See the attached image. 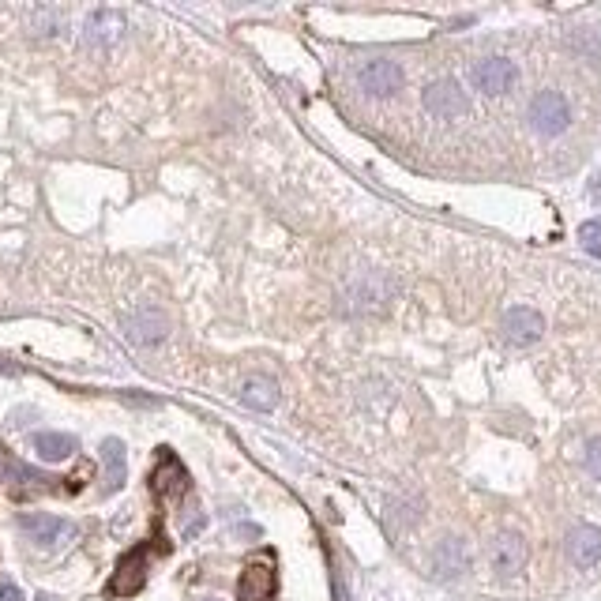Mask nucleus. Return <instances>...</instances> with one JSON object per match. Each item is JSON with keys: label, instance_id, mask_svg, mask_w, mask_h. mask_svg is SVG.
<instances>
[{"label": "nucleus", "instance_id": "nucleus-1", "mask_svg": "<svg viewBox=\"0 0 601 601\" xmlns=\"http://www.w3.org/2000/svg\"><path fill=\"white\" fill-rule=\"evenodd\" d=\"M526 121H530V128H534L538 136H545V139L568 132V124H571L568 98H564L560 91L534 94V102H530V109H526Z\"/></svg>", "mask_w": 601, "mask_h": 601}, {"label": "nucleus", "instance_id": "nucleus-2", "mask_svg": "<svg viewBox=\"0 0 601 601\" xmlns=\"http://www.w3.org/2000/svg\"><path fill=\"white\" fill-rule=\"evenodd\" d=\"M421 102H425V109H429L432 117H440V121H455V117H466V113H470V98H466V91L455 79H436V83H429V87L421 91Z\"/></svg>", "mask_w": 601, "mask_h": 601}, {"label": "nucleus", "instance_id": "nucleus-3", "mask_svg": "<svg viewBox=\"0 0 601 601\" xmlns=\"http://www.w3.org/2000/svg\"><path fill=\"white\" fill-rule=\"evenodd\" d=\"M470 79H474V87L481 94H489V98H500V94H508L515 83H519V68L515 61L508 57H485L470 68Z\"/></svg>", "mask_w": 601, "mask_h": 601}, {"label": "nucleus", "instance_id": "nucleus-4", "mask_svg": "<svg viewBox=\"0 0 601 601\" xmlns=\"http://www.w3.org/2000/svg\"><path fill=\"white\" fill-rule=\"evenodd\" d=\"M526 556H530V549H526V538L519 530H500L489 545V560H493V571L500 579L519 575L526 568Z\"/></svg>", "mask_w": 601, "mask_h": 601}, {"label": "nucleus", "instance_id": "nucleus-5", "mask_svg": "<svg viewBox=\"0 0 601 601\" xmlns=\"http://www.w3.org/2000/svg\"><path fill=\"white\" fill-rule=\"evenodd\" d=\"M19 530L34 541V545H42V549H53V545H61L76 534V526L68 523V519H57V515H46V511H27V515H19Z\"/></svg>", "mask_w": 601, "mask_h": 601}, {"label": "nucleus", "instance_id": "nucleus-6", "mask_svg": "<svg viewBox=\"0 0 601 601\" xmlns=\"http://www.w3.org/2000/svg\"><path fill=\"white\" fill-rule=\"evenodd\" d=\"M429 564L436 579H459V575L470 571V545L463 538H455V534H447V538L436 541Z\"/></svg>", "mask_w": 601, "mask_h": 601}, {"label": "nucleus", "instance_id": "nucleus-7", "mask_svg": "<svg viewBox=\"0 0 601 601\" xmlns=\"http://www.w3.org/2000/svg\"><path fill=\"white\" fill-rule=\"evenodd\" d=\"M124 16L121 12H113V8H98L87 16L83 23V46L87 49H113L117 42L124 38Z\"/></svg>", "mask_w": 601, "mask_h": 601}, {"label": "nucleus", "instance_id": "nucleus-8", "mask_svg": "<svg viewBox=\"0 0 601 601\" xmlns=\"http://www.w3.org/2000/svg\"><path fill=\"white\" fill-rule=\"evenodd\" d=\"M402 79L406 76L395 61H365L357 68V83L372 98H391L395 91H402Z\"/></svg>", "mask_w": 601, "mask_h": 601}, {"label": "nucleus", "instance_id": "nucleus-9", "mask_svg": "<svg viewBox=\"0 0 601 601\" xmlns=\"http://www.w3.org/2000/svg\"><path fill=\"white\" fill-rule=\"evenodd\" d=\"M500 335H504V342H511V346H534V342L545 335V320H541V312L519 305V309L504 312Z\"/></svg>", "mask_w": 601, "mask_h": 601}, {"label": "nucleus", "instance_id": "nucleus-10", "mask_svg": "<svg viewBox=\"0 0 601 601\" xmlns=\"http://www.w3.org/2000/svg\"><path fill=\"white\" fill-rule=\"evenodd\" d=\"M124 335H128V342H136V346H158V342H166V335H170V320L158 309H151V305H143V309L124 320Z\"/></svg>", "mask_w": 601, "mask_h": 601}, {"label": "nucleus", "instance_id": "nucleus-11", "mask_svg": "<svg viewBox=\"0 0 601 601\" xmlns=\"http://www.w3.org/2000/svg\"><path fill=\"white\" fill-rule=\"evenodd\" d=\"M151 493H155L158 500H177V496L188 493V470L170 451L158 455V466H155V474H151Z\"/></svg>", "mask_w": 601, "mask_h": 601}, {"label": "nucleus", "instance_id": "nucleus-12", "mask_svg": "<svg viewBox=\"0 0 601 601\" xmlns=\"http://www.w3.org/2000/svg\"><path fill=\"white\" fill-rule=\"evenodd\" d=\"M143 583H147V549H132V553L117 564V571H113V579H109V594L128 598V594H139Z\"/></svg>", "mask_w": 601, "mask_h": 601}, {"label": "nucleus", "instance_id": "nucleus-13", "mask_svg": "<svg viewBox=\"0 0 601 601\" xmlns=\"http://www.w3.org/2000/svg\"><path fill=\"white\" fill-rule=\"evenodd\" d=\"M568 556L575 568H594L601 560V530L598 526H575L568 534Z\"/></svg>", "mask_w": 601, "mask_h": 601}, {"label": "nucleus", "instance_id": "nucleus-14", "mask_svg": "<svg viewBox=\"0 0 601 601\" xmlns=\"http://www.w3.org/2000/svg\"><path fill=\"white\" fill-rule=\"evenodd\" d=\"M275 598V571L271 564H248L237 583V601H271Z\"/></svg>", "mask_w": 601, "mask_h": 601}, {"label": "nucleus", "instance_id": "nucleus-15", "mask_svg": "<svg viewBox=\"0 0 601 601\" xmlns=\"http://www.w3.org/2000/svg\"><path fill=\"white\" fill-rule=\"evenodd\" d=\"M102 466H106V493H117L124 489V478H128V451L117 436L102 440Z\"/></svg>", "mask_w": 601, "mask_h": 601}, {"label": "nucleus", "instance_id": "nucleus-16", "mask_svg": "<svg viewBox=\"0 0 601 601\" xmlns=\"http://www.w3.org/2000/svg\"><path fill=\"white\" fill-rule=\"evenodd\" d=\"M241 402H245L248 410H275L278 406V384L275 380H267V376H248L245 387H241Z\"/></svg>", "mask_w": 601, "mask_h": 601}, {"label": "nucleus", "instance_id": "nucleus-17", "mask_svg": "<svg viewBox=\"0 0 601 601\" xmlns=\"http://www.w3.org/2000/svg\"><path fill=\"white\" fill-rule=\"evenodd\" d=\"M76 447H79L76 436H68V432H38V436H34V451H38V459H46V463H64Z\"/></svg>", "mask_w": 601, "mask_h": 601}, {"label": "nucleus", "instance_id": "nucleus-18", "mask_svg": "<svg viewBox=\"0 0 601 601\" xmlns=\"http://www.w3.org/2000/svg\"><path fill=\"white\" fill-rule=\"evenodd\" d=\"M64 12L61 8H38L34 12V34H61Z\"/></svg>", "mask_w": 601, "mask_h": 601}, {"label": "nucleus", "instance_id": "nucleus-19", "mask_svg": "<svg viewBox=\"0 0 601 601\" xmlns=\"http://www.w3.org/2000/svg\"><path fill=\"white\" fill-rule=\"evenodd\" d=\"M579 245L590 252V256H601V218H590L579 226Z\"/></svg>", "mask_w": 601, "mask_h": 601}, {"label": "nucleus", "instance_id": "nucleus-20", "mask_svg": "<svg viewBox=\"0 0 601 601\" xmlns=\"http://www.w3.org/2000/svg\"><path fill=\"white\" fill-rule=\"evenodd\" d=\"M586 470H590V478H598L601 481V436H594L590 444H586Z\"/></svg>", "mask_w": 601, "mask_h": 601}, {"label": "nucleus", "instance_id": "nucleus-21", "mask_svg": "<svg viewBox=\"0 0 601 601\" xmlns=\"http://www.w3.org/2000/svg\"><path fill=\"white\" fill-rule=\"evenodd\" d=\"M203 526H207V515H203L200 508H192V519H185V526H181V530H185V538H196Z\"/></svg>", "mask_w": 601, "mask_h": 601}, {"label": "nucleus", "instance_id": "nucleus-22", "mask_svg": "<svg viewBox=\"0 0 601 601\" xmlns=\"http://www.w3.org/2000/svg\"><path fill=\"white\" fill-rule=\"evenodd\" d=\"M0 601H23V590H19V586H0Z\"/></svg>", "mask_w": 601, "mask_h": 601}, {"label": "nucleus", "instance_id": "nucleus-23", "mask_svg": "<svg viewBox=\"0 0 601 601\" xmlns=\"http://www.w3.org/2000/svg\"><path fill=\"white\" fill-rule=\"evenodd\" d=\"M0 372H12V369H8V365H0Z\"/></svg>", "mask_w": 601, "mask_h": 601}, {"label": "nucleus", "instance_id": "nucleus-24", "mask_svg": "<svg viewBox=\"0 0 601 601\" xmlns=\"http://www.w3.org/2000/svg\"><path fill=\"white\" fill-rule=\"evenodd\" d=\"M203 601H218V598H203Z\"/></svg>", "mask_w": 601, "mask_h": 601}]
</instances>
